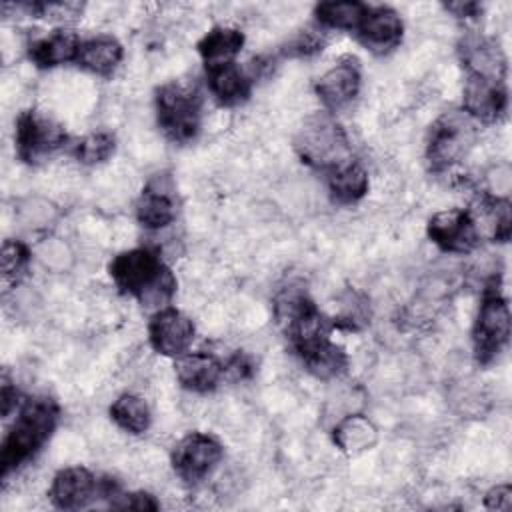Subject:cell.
<instances>
[{"label":"cell","mask_w":512,"mask_h":512,"mask_svg":"<svg viewBox=\"0 0 512 512\" xmlns=\"http://www.w3.org/2000/svg\"><path fill=\"white\" fill-rule=\"evenodd\" d=\"M48 496L60 510L86 508L96 496H100V478L84 466L62 468L52 478Z\"/></svg>","instance_id":"obj_12"},{"label":"cell","mask_w":512,"mask_h":512,"mask_svg":"<svg viewBox=\"0 0 512 512\" xmlns=\"http://www.w3.org/2000/svg\"><path fill=\"white\" fill-rule=\"evenodd\" d=\"M124 48L122 44L112 36H92L88 40H82L76 64L92 74L98 76H110L118 64L122 62Z\"/></svg>","instance_id":"obj_20"},{"label":"cell","mask_w":512,"mask_h":512,"mask_svg":"<svg viewBox=\"0 0 512 512\" xmlns=\"http://www.w3.org/2000/svg\"><path fill=\"white\" fill-rule=\"evenodd\" d=\"M484 506L488 510H502V512L512 510V488H510V484H498V486L490 488L484 496Z\"/></svg>","instance_id":"obj_33"},{"label":"cell","mask_w":512,"mask_h":512,"mask_svg":"<svg viewBox=\"0 0 512 512\" xmlns=\"http://www.w3.org/2000/svg\"><path fill=\"white\" fill-rule=\"evenodd\" d=\"M302 364L306 366V370L320 378V380H332L338 378L340 374L346 372L348 368V354L342 346H338L336 342L328 340L304 354H300Z\"/></svg>","instance_id":"obj_26"},{"label":"cell","mask_w":512,"mask_h":512,"mask_svg":"<svg viewBox=\"0 0 512 512\" xmlns=\"http://www.w3.org/2000/svg\"><path fill=\"white\" fill-rule=\"evenodd\" d=\"M360 84L362 76L356 60H342L316 80L314 90L326 110H340L358 96Z\"/></svg>","instance_id":"obj_16"},{"label":"cell","mask_w":512,"mask_h":512,"mask_svg":"<svg viewBox=\"0 0 512 512\" xmlns=\"http://www.w3.org/2000/svg\"><path fill=\"white\" fill-rule=\"evenodd\" d=\"M462 110L474 122H482V124L498 122L508 110L506 84L468 76L464 84Z\"/></svg>","instance_id":"obj_14"},{"label":"cell","mask_w":512,"mask_h":512,"mask_svg":"<svg viewBox=\"0 0 512 512\" xmlns=\"http://www.w3.org/2000/svg\"><path fill=\"white\" fill-rule=\"evenodd\" d=\"M246 38L244 32L230 26H214L196 44L198 54L206 66L234 62V56L242 50Z\"/></svg>","instance_id":"obj_21"},{"label":"cell","mask_w":512,"mask_h":512,"mask_svg":"<svg viewBox=\"0 0 512 512\" xmlns=\"http://www.w3.org/2000/svg\"><path fill=\"white\" fill-rule=\"evenodd\" d=\"M368 4L356 0L320 2L314 8V18L320 28L330 30H356L368 12Z\"/></svg>","instance_id":"obj_24"},{"label":"cell","mask_w":512,"mask_h":512,"mask_svg":"<svg viewBox=\"0 0 512 512\" xmlns=\"http://www.w3.org/2000/svg\"><path fill=\"white\" fill-rule=\"evenodd\" d=\"M156 120L166 138L176 144L192 142L202 128L200 92L184 82L172 80L156 88Z\"/></svg>","instance_id":"obj_4"},{"label":"cell","mask_w":512,"mask_h":512,"mask_svg":"<svg viewBox=\"0 0 512 512\" xmlns=\"http://www.w3.org/2000/svg\"><path fill=\"white\" fill-rule=\"evenodd\" d=\"M460 60L468 76L504 82L506 78V56L500 44L492 38L470 34L460 42Z\"/></svg>","instance_id":"obj_15"},{"label":"cell","mask_w":512,"mask_h":512,"mask_svg":"<svg viewBox=\"0 0 512 512\" xmlns=\"http://www.w3.org/2000/svg\"><path fill=\"white\" fill-rule=\"evenodd\" d=\"M224 458V446L210 434L190 432L172 450L170 462L178 478L188 484L204 480Z\"/></svg>","instance_id":"obj_8"},{"label":"cell","mask_w":512,"mask_h":512,"mask_svg":"<svg viewBox=\"0 0 512 512\" xmlns=\"http://www.w3.org/2000/svg\"><path fill=\"white\" fill-rule=\"evenodd\" d=\"M206 84L210 94L222 106H238L248 100L254 84V76H250L236 62H224L206 66Z\"/></svg>","instance_id":"obj_18"},{"label":"cell","mask_w":512,"mask_h":512,"mask_svg":"<svg viewBox=\"0 0 512 512\" xmlns=\"http://www.w3.org/2000/svg\"><path fill=\"white\" fill-rule=\"evenodd\" d=\"M478 136L476 122L464 110H450L438 116L428 132L426 160L430 170L442 172L464 160Z\"/></svg>","instance_id":"obj_6"},{"label":"cell","mask_w":512,"mask_h":512,"mask_svg":"<svg viewBox=\"0 0 512 512\" xmlns=\"http://www.w3.org/2000/svg\"><path fill=\"white\" fill-rule=\"evenodd\" d=\"M482 206L492 224V240L508 242L512 230V206L506 196H484Z\"/></svg>","instance_id":"obj_28"},{"label":"cell","mask_w":512,"mask_h":512,"mask_svg":"<svg viewBox=\"0 0 512 512\" xmlns=\"http://www.w3.org/2000/svg\"><path fill=\"white\" fill-rule=\"evenodd\" d=\"M174 374L182 388L190 392H212L224 378V364L210 352H184L174 362Z\"/></svg>","instance_id":"obj_17"},{"label":"cell","mask_w":512,"mask_h":512,"mask_svg":"<svg viewBox=\"0 0 512 512\" xmlns=\"http://www.w3.org/2000/svg\"><path fill=\"white\" fill-rule=\"evenodd\" d=\"M0 398H2V416H8L10 410H12V408H18L20 402H22V400H18V398H20V396H18V390H16L14 386H10V382L6 380V376H4V380H2Z\"/></svg>","instance_id":"obj_34"},{"label":"cell","mask_w":512,"mask_h":512,"mask_svg":"<svg viewBox=\"0 0 512 512\" xmlns=\"http://www.w3.org/2000/svg\"><path fill=\"white\" fill-rule=\"evenodd\" d=\"M110 418L116 422L118 428H122L128 434H144L152 424V412L146 404V400L138 394H120L110 404Z\"/></svg>","instance_id":"obj_25"},{"label":"cell","mask_w":512,"mask_h":512,"mask_svg":"<svg viewBox=\"0 0 512 512\" xmlns=\"http://www.w3.org/2000/svg\"><path fill=\"white\" fill-rule=\"evenodd\" d=\"M428 238L444 252L468 254L480 242L476 218L470 210L448 208L436 212L426 226Z\"/></svg>","instance_id":"obj_9"},{"label":"cell","mask_w":512,"mask_h":512,"mask_svg":"<svg viewBox=\"0 0 512 512\" xmlns=\"http://www.w3.org/2000/svg\"><path fill=\"white\" fill-rule=\"evenodd\" d=\"M294 150L304 164L326 174L352 160L348 136L328 112L306 118L294 138Z\"/></svg>","instance_id":"obj_3"},{"label":"cell","mask_w":512,"mask_h":512,"mask_svg":"<svg viewBox=\"0 0 512 512\" xmlns=\"http://www.w3.org/2000/svg\"><path fill=\"white\" fill-rule=\"evenodd\" d=\"M356 36L366 50L384 56L400 46L404 24L396 10L388 6H370L364 20L356 28Z\"/></svg>","instance_id":"obj_13"},{"label":"cell","mask_w":512,"mask_h":512,"mask_svg":"<svg viewBox=\"0 0 512 512\" xmlns=\"http://www.w3.org/2000/svg\"><path fill=\"white\" fill-rule=\"evenodd\" d=\"M254 360L246 352H236L224 364V376L230 380H246L254 374Z\"/></svg>","instance_id":"obj_32"},{"label":"cell","mask_w":512,"mask_h":512,"mask_svg":"<svg viewBox=\"0 0 512 512\" xmlns=\"http://www.w3.org/2000/svg\"><path fill=\"white\" fill-rule=\"evenodd\" d=\"M66 140L64 126L40 110L30 108L16 118V154L26 164H38L50 158L66 144Z\"/></svg>","instance_id":"obj_7"},{"label":"cell","mask_w":512,"mask_h":512,"mask_svg":"<svg viewBox=\"0 0 512 512\" xmlns=\"http://www.w3.org/2000/svg\"><path fill=\"white\" fill-rule=\"evenodd\" d=\"M60 418V406L48 396L24 398L10 430L2 440L0 476L6 478L22 464L32 460L50 440Z\"/></svg>","instance_id":"obj_2"},{"label":"cell","mask_w":512,"mask_h":512,"mask_svg":"<svg viewBox=\"0 0 512 512\" xmlns=\"http://www.w3.org/2000/svg\"><path fill=\"white\" fill-rule=\"evenodd\" d=\"M110 508L114 510H158L160 504L158 500L148 494V492H122L118 490L110 502H108Z\"/></svg>","instance_id":"obj_31"},{"label":"cell","mask_w":512,"mask_h":512,"mask_svg":"<svg viewBox=\"0 0 512 512\" xmlns=\"http://www.w3.org/2000/svg\"><path fill=\"white\" fill-rule=\"evenodd\" d=\"M370 188L368 172L356 160H348L342 166L328 172V192L338 204H354L366 196Z\"/></svg>","instance_id":"obj_22"},{"label":"cell","mask_w":512,"mask_h":512,"mask_svg":"<svg viewBox=\"0 0 512 512\" xmlns=\"http://www.w3.org/2000/svg\"><path fill=\"white\" fill-rule=\"evenodd\" d=\"M176 186L170 174H154L140 192L136 218L146 230H160L176 220Z\"/></svg>","instance_id":"obj_10"},{"label":"cell","mask_w":512,"mask_h":512,"mask_svg":"<svg viewBox=\"0 0 512 512\" xmlns=\"http://www.w3.org/2000/svg\"><path fill=\"white\" fill-rule=\"evenodd\" d=\"M108 274L122 294L134 296L144 308H166L178 288L172 270L156 250L146 246L114 256L108 264Z\"/></svg>","instance_id":"obj_1"},{"label":"cell","mask_w":512,"mask_h":512,"mask_svg":"<svg viewBox=\"0 0 512 512\" xmlns=\"http://www.w3.org/2000/svg\"><path fill=\"white\" fill-rule=\"evenodd\" d=\"M2 276L4 278H14L22 274L30 262V250L24 242L20 240H4L2 244Z\"/></svg>","instance_id":"obj_29"},{"label":"cell","mask_w":512,"mask_h":512,"mask_svg":"<svg viewBox=\"0 0 512 512\" xmlns=\"http://www.w3.org/2000/svg\"><path fill=\"white\" fill-rule=\"evenodd\" d=\"M510 340V308L502 296L498 280L490 278L484 286L482 300L472 326V348L478 364L496 360Z\"/></svg>","instance_id":"obj_5"},{"label":"cell","mask_w":512,"mask_h":512,"mask_svg":"<svg viewBox=\"0 0 512 512\" xmlns=\"http://www.w3.org/2000/svg\"><path fill=\"white\" fill-rule=\"evenodd\" d=\"M80 44L82 40L74 30L58 28L48 36L32 42L28 56L38 68H56L66 62H76Z\"/></svg>","instance_id":"obj_19"},{"label":"cell","mask_w":512,"mask_h":512,"mask_svg":"<svg viewBox=\"0 0 512 512\" xmlns=\"http://www.w3.org/2000/svg\"><path fill=\"white\" fill-rule=\"evenodd\" d=\"M376 438L378 434L374 424L362 414H350L342 418L332 430L334 444L346 454H360L370 450L376 444Z\"/></svg>","instance_id":"obj_23"},{"label":"cell","mask_w":512,"mask_h":512,"mask_svg":"<svg viewBox=\"0 0 512 512\" xmlns=\"http://www.w3.org/2000/svg\"><path fill=\"white\" fill-rule=\"evenodd\" d=\"M326 44V38L320 30H302L298 32L284 48L286 56H312L316 52H322Z\"/></svg>","instance_id":"obj_30"},{"label":"cell","mask_w":512,"mask_h":512,"mask_svg":"<svg viewBox=\"0 0 512 512\" xmlns=\"http://www.w3.org/2000/svg\"><path fill=\"white\" fill-rule=\"evenodd\" d=\"M446 10L452 12L456 18H474L480 14L482 6L478 2H450L446 4Z\"/></svg>","instance_id":"obj_35"},{"label":"cell","mask_w":512,"mask_h":512,"mask_svg":"<svg viewBox=\"0 0 512 512\" xmlns=\"http://www.w3.org/2000/svg\"><path fill=\"white\" fill-rule=\"evenodd\" d=\"M194 334V322L184 312L172 306L156 310L148 322L150 346L162 356L178 358L188 352Z\"/></svg>","instance_id":"obj_11"},{"label":"cell","mask_w":512,"mask_h":512,"mask_svg":"<svg viewBox=\"0 0 512 512\" xmlns=\"http://www.w3.org/2000/svg\"><path fill=\"white\" fill-rule=\"evenodd\" d=\"M114 150H116V140L110 132H92L74 144L72 154L80 164L92 166V164L106 162L114 154Z\"/></svg>","instance_id":"obj_27"}]
</instances>
